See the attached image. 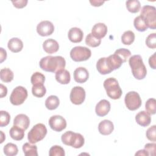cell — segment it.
Returning a JSON list of instances; mask_svg holds the SVG:
<instances>
[{"mask_svg":"<svg viewBox=\"0 0 156 156\" xmlns=\"http://www.w3.org/2000/svg\"><path fill=\"white\" fill-rule=\"evenodd\" d=\"M40 68L46 72L55 73L59 70L63 69L66 66V61L62 56L48 55L43 57L40 62Z\"/></svg>","mask_w":156,"mask_h":156,"instance_id":"1","label":"cell"},{"mask_svg":"<svg viewBox=\"0 0 156 156\" xmlns=\"http://www.w3.org/2000/svg\"><path fill=\"white\" fill-rule=\"evenodd\" d=\"M129 63L131 68L132 74L135 79L141 80L146 77L147 70L141 55H132L129 60Z\"/></svg>","mask_w":156,"mask_h":156,"instance_id":"2","label":"cell"},{"mask_svg":"<svg viewBox=\"0 0 156 156\" xmlns=\"http://www.w3.org/2000/svg\"><path fill=\"white\" fill-rule=\"evenodd\" d=\"M61 140L64 144L76 149L82 147L85 143V139L80 133L72 131H67L64 133L62 135Z\"/></svg>","mask_w":156,"mask_h":156,"instance_id":"3","label":"cell"},{"mask_svg":"<svg viewBox=\"0 0 156 156\" xmlns=\"http://www.w3.org/2000/svg\"><path fill=\"white\" fill-rule=\"evenodd\" d=\"M104 87L107 96L112 99H118L121 98L122 91L118 80L114 77H109L104 82Z\"/></svg>","mask_w":156,"mask_h":156,"instance_id":"4","label":"cell"},{"mask_svg":"<svg viewBox=\"0 0 156 156\" xmlns=\"http://www.w3.org/2000/svg\"><path fill=\"white\" fill-rule=\"evenodd\" d=\"M144 21L147 27L156 28V9L154 6L146 5L141 8L140 15Z\"/></svg>","mask_w":156,"mask_h":156,"instance_id":"5","label":"cell"},{"mask_svg":"<svg viewBox=\"0 0 156 156\" xmlns=\"http://www.w3.org/2000/svg\"><path fill=\"white\" fill-rule=\"evenodd\" d=\"M47 134L46 126L42 123H38L33 126L28 132L27 139L30 143L35 144L42 140Z\"/></svg>","mask_w":156,"mask_h":156,"instance_id":"6","label":"cell"},{"mask_svg":"<svg viewBox=\"0 0 156 156\" xmlns=\"http://www.w3.org/2000/svg\"><path fill=\"white\" fill-rule=\"evenodd\" d=\"M91 55L90 49L84 46L74 47L70 51V57L74 62H83L87 60Z\"/></svg>","mask_w":156,"mask_h":156,"instance_id":"7","label":"cell"},{"mask_svg":"<svg viewBox=\"0 0 156 156\" xmlns=\"http://www.w3.org/2000/svg\"><path fill=\"white\" fill-rule=\"evenodd\" d=\"M27 96V90L22 86H18L12 91L10 96V102L14 105H20L26 101Z\"/></svg>","mask_w":156,"mask_h":156,"instance_id":"8","label":"cell"},{"mask_svg":"<svg viewBox=\"0 0 156 156\" xmlns=\"http://www.w3.org/2000/svg\"><path fill=\"white\" fill-rule=\"evenodd\" d=\"M124 102L126 107L131 110L134 111L139 108L141 105V99L138 93L136 91L128 92L124 98Z\"/></svg>","mask_w":156,"mask_h":156,"instance_id":"9","label":"cell"},{"mask_svg":"<svg viewBox=\"0 0 156 156\" xmlns=\"http://www.w3.org/2000/svg\"><path fill=\"white\" fill-rule=\"evenodd\" d=\"M85 91L79 86L73 87L70 92L69 98L71 102L75 105L82 104L85 99Z\"/></svg>","mask_w":156,"mask_h":156,"instance_id":"10","label":"cell"},{"mask_svg":"<svg viewBox=\"0 0 156 156\" xmlns=\"http://www.w3.org/2000/svg\"><path fill=\"white\" fill-rule=\"evenodd\" d=\"M49 125L53 130L61 132L66 127V121L60 115H54L49 118Z\"/></svg>","mask_w":156,"mask_h":156,"instance_id":"11","label":"cell"},{"mask_svg":"<svg viewBox=\"0 0 156 156\" xmlns=\"http://www.w3.org/2000/svg\"><path fill=\"white\" fill-rule=\"evenodd\" d=\"M54 31V24L49 21L44 20L39 23L37 26V33L42 37L51 35Z\"/></svg>","mask_w":156,"mask_h":156,"instance_id":"12","label":"cell"},{"mask_svg":"<svg viewBox=\"0 0 156 156\" xmlns=\"http://www.w3.org/2000/svg\"><path fill=\"white\" fill-rule=\"evenodd\" d=\"M110 103L106 99L101 100L96 105L95 112L98 116L103 117L107 115L110 110Z\"/></svg>","mask_w":156,"mask_h":156,"instance_id":"13","label":"cell"},{"mask_svg":"<svg viewBox=\"0 0 156 156\" xmlns=\"http://www.w3.org/2000/svg\"><path fill=\"white\" fill-rule=\"evenodd\" d=\"M74 80L79 83H85L89 77L88 70L84 67L77 68L73 73Z\"/></svg>","mask_w":156,"mask_h":156,"instance_id":"14","label":"cell"},{"mask_svg":"<svg viewBox=\"0 0 156 156\" xmlns=\"http://www.w3.org/2000/svg\"><path fill=\"white\" fill-rule=\"evenodd\" d=\"M98 130L101 134L108 135L112 133L114 130L113 122L108 119H104L101 121L98 125Z\"/></svg>","mask_w":156,"mask_h":156,"instance_id":"15","label":"cell"},{"mask_svg":"<svg viewBox=\"0 0 156 156\" xmlns=\"http://www.w3.org/2000/svg\"><path fill=\"white\" fill-rule=\"evenodd\" d=\"M68 37L71 42L74 43H80L83 39V33L80 28L72 27L68 31Z\"/></svg>","mask_w":156,"mask_h":156,"instance_id":"16","label":"cell"},{"mask_svg":"<svg viewBox=\"0 0 156 156\" xmlns=\"http://www.w3.org/2000/svg\"><path fill=\"white\" fill-rule=\"evenodd\" d=\"M30 119L26 115L19 114L16 115L14 118L13 125L16 126L24 130L28 129Z\"/></svg>","mask_w":156,"mask_h":156,"instance_id":"17","label":"cell"},{"mask_svg":"<svg viewBox=\"0 0 156 156\" xmlns=\"http://www.w3.org/2000/svg\"><path fill=\"white\" fill-rule=\"evenodd\" d=\"M107 33V27L102 23H99L94 24L91 29V34L98 38L104 37Z\"/></svg>","mask_w":156,"mask_h":156,"instance_id":"18","label":"cell"},{"mask_svg":"<svg viewBox=\"0 0 156 156\" xmlns=\"http://www.w3.org/2000/svg\"><path fill=\"white\" fill-rule=\"evenodd\" d=\"M135 121L142 127L148 126L151 122V117L146 111H141L135 116Z\"/></svg>","mask_w":156,"mask_h":156,"instance_id":"19","label":"cell"},{"mask_svg":"<svg viewBox=\"0 0 156 156\" xmlns=\"http://www.w3.org/2000/svg\"><path fill=\"white\" fill-rule=\"evenodd\" d=\"M43 48L48 54H53L58 51L59 44L58 42L52 38L46 40L43 43Z\"/></svg>","mask_w":156,"mask_h":156,"instance_id":"20","label":"cell"},{"mask_svg":"<svg viewBox=\"0 0 156 156\" xmlns=\"http://www.w3.org/2000/svg\"><path fill=\"white\" fill-rule=\"evenodd\" d=\"M55 78L60 84L66 85L70 82L71 76L69 72L66 69H61L55 73Z\"/></svg>","mask_w":156,"mask_h":156,"instance_id":"21","label":"cell"},{"mask_svg":"<svg viewBox=\"0 0 156 156\" xmlns=\"http://www.w3.org/2000/svg\"><path fill=\"white\" fill-rule=\"evenodd\" d=\"M7 47L12 52L17 53L22 50L23 48V43L20 38L14 37L10 39L8 41Z\"/></svg>","mask_w":156,"mask_h":156,"instance_id":"22","label":"cell"},{"mask_svg":"<svg viewBox=\"0 0 156 156\" xmlns=\"http://www.w3.org/2000/svg\"><path fill=\"white\" fill-rule=\"evenodd\" d=\"M107 62L108 66L112 71L119 68L123 63L121 58L115 54L107 57Z\"/></svg>","mask_w":156,"mask_h":156,"instance_id":"23","label":"cell"},{"mask_svg":"<svg viewBox=\"0 0 156 156\" xmlns=\"http://www.w3.org/2000/svg\"><path fill=\"white\" fill-rule=\"evenodd\" d=\"M96 68L98 72L102 75L109 74L113 71L108 65L107 57H102L98 60L96 63Z\"/></svg>","mask_w":156,"mask_h":156,"instance_id":"24","label":"cell"},{"mask_svg":"<svg viewBox=\"0 0 156 156\" xmlns=\"http://www.w3.org/2000/svg\"><path fill=\"white\" fill-rule=\"evenodd\" d=\"M10 137L16 141H20L23 139L24 136V130L13 125L9 131Z\"/></svg>","mask_w":156,"mask_h":156,"instance_id":"25","label":"cell"},{"mask_svg":"<svg viewBox=\"0 0 156 156\" xmlns=\"http://www.w3.org/2000/svg\"><path fill=\"white\" fill-rule=\"evenodd\" d=\"M60 104V101L57 96L54 95L49 96L45 101V106L49 110L56 109Z\"/></svg>","mask_w":156,"mask_h":156,"instance_id":"26","label":"cell"},{"mask_svg":"<svg viewBox=\"0 0 156 156\" xmlns=\"http://www.w3.org/2000/svg\"><path fill=\"white\" fill-rule=\"evenodd\" d=\"M23 151L26 156H37V147L36 145L26 143L23 146Z\"/></svg>","mask_w":156,"mask_h":156,"instance_id":"27","label":"cell"},{"mask_svg":"<svg viewBox=\"0 0 156 156\" xmlns=\"http://www.w3.org/2000/svg\"><path fill=\"white\" fill-rule=\"evenodd\" d=\"M13 73L9 68H3L0 71V77L2 82L9 83L13 79Z\"/></svg>","mask_w":156,"mask_h":156,"instance_id":"28","label":"cell"},{"mask_svg":"<svg viewBox=\"0 0 156 156\" xmlns=\"http://www.w3.org/2000/svg\"><path fill=\"white\" fill-rule=\"evenodd\" d=\"M127 9L131 13H137L141 9V4L138 0H129L126 2Z\"/></svg>","mask_w":156,"mask_h":156,"instance_id":"29","label":"cell"},{"mask_svg":"<svg viewBox=\"0 0 156 156\" xmlns=\"http://www.w3.org/2000/svg\"><path fill=\"white\" fill-rule=\"evenodd\" d=\"M135 34L132 30H127L121 36V41L125 45L131 44L135 40Z\"/></svg>","mask_w":156,"mask_h":156,"instance_id":"30","label":"cell"},{"mask_svg":"<svg viewBox=\"0 0 156 156\" xmlns=\"http://www.w3.org/2000/svg\"><path fill=\"white\" fill-rule=\"evenodd\" d=\"M32 94L37 98H42L45 95L46 89L43 84L34 85L32 88Z\"/></svg>","mask_w":156,"mask_h":156,"instance_id":"31","label":"cell"},{"mask_svg":"<svg viewBox=\"0 0 156 156\" xmlns=\"http://www.w3.org/2000/svg\"><path fill=\"white\" fill-rule=\"evenodd\" d=\"M4 153L7 156H14L18 152L17 146L13 143H9L5 144L3 149Z\"/></svg>","mask_w":156,"mask_h":156,"instance_id":"32","label":"cell"},{"mask_svg":"<svg viewBox=\"0 0 156 156\" xmlns=\"http://www.w3.org/2000/svg\"><path fill=\"white\" fill-rule=\"evenodd\" d=\"M101 43V39L95 37L91 33L88 34L85 38V43L88 46L93 48L98 47Z\"/></svg>","mask_w":156,"mask_h":156,"instance_id":"33","label":"cell"},{"mask_svg":"<svg viewBox=\"0 0 156 156\" xmlns=\"http://www.w3.org/2000/svg\"><path fill=\"white\" fill-rule=\"evenodd\" d=\"M133 25L135 29L140 32H144L148 28L144 21L140 16H138L134 19Z\"/></svg>","mask_w":156,"mask_h":156,"instance_id":"34","label":"cell"},{"mask_svg":"<svg viewBox=\"0 0 156 156\" xmlns=\"http://www.w3.org/2000/svg\"><path fill=\"white\" fill-rule=\"evenodd\" d=\"M45 81V76L44 74L40 72L34 73L30 78V82L32 85L44 84Z\"/></svg>","mask_w":156,"mask_h":156,"instance_id":"35","label":"cell"},{"mask_svg":"<svg viewBox=\"0 0 156 156\" xmlns=\"http://www.w3.org/2000/svg\"><path fill=\"white\" fill-rule=\"evenodd\" d=\"M145 108L149 115H154L156 112V101L154 98L149 99L145 104Z\"/></svg>","mask_w":156,"mask_h":156,"instance_id":"36","label":"cell"},{"mask_svg":"<svg viewBox=\"0 0 156 156\" xmlns=\"http://www.w3.org/2000/svg\"><path fill=\"white\" fill-rule=\"evenodd\" d=\"M114 54L118 55L121 58L123 63L126 62L127 60L129 58V57L131 55L130 51L129 49H126V48L118 49L115 51Z\"/></svg>","mask_w":156,"mask_h":156,"instance_id":"37","label":"cell"},{"mask_svg":"<svg viewBox=\"0 0 156 156\" xmlns=\"http://www.w3.org/2000/svg\"><path fill=\"white\" fill-rule=\"evenodd\" d=\"M49 155V156H65V153L63 148L60 146L55 145L50 148Z\"/></svg>","mask_w":156,"mask_h":156,"instance_id":"38","label":"cell"},{"mask_svg":"<svg viewBox=\"0 0 156 156\" xmlns=\"http://www.w3.org/2000/svg\"><path fill=\"white\" fill-rule=\"evenodd\" d=\"M10 120V114L4 110L0 112V126L1 127L7 126L9 124Z\"/></svg>","mask_w":156,"mask_h":156,"instance_id":"39","label":"cell"},{"mask_svg":"<svg viewBox=\"0 0 156 156\" xmlns=\"http://www.w3.org/2000/svg\"><path fill=\"white\" fill-rule=\"evenodd\" d=\"M146 44L148 48L155 49L156 48V34L152 33L149 34L146 39Z\"/></svg>","mask_w":156,"mask_h":156,"instance_id":"40","label":"cell"},{"mask_svg":"<svg viewBox=\"0 0 156 156\" xmlns=\"http://www.w3.org/2000/svg\"><path fill=\"white\" fill-rule=\"evenodd\" d=\"M146 135L149 140L155 142L156 141V126L154 125L150 127L147 130Z\"/></svg>","mask_w":156,"mask_h":156,"instance_id":"41","label":"cell"},{"mask_svg":"<svg viewBox=\"0 0 156 156\" xmlns=\"http://www.w3.org/2000/svg\"><path fill=\"white\" fill-rule=\"evenodd\" d=\"M155 148H156L155 143H147L144 146V150L147 152L149 155H155Z\"/></svg>","mask_w":156,"mask_h":156,"instance_id":"42","label":"cell"},{"mask_svg":"<svg viewBox=\"0 0 156 156\" xmlns=\"http://www.w3.org/2000/svg\"><path fill=\"white\" fill-rule=\"evenodd\" d=\"M12 4H13V6L18 9H21L26 6L28 1L27 0H20V1H12Z\"/></svg>","mask_w":156,"mask_h":156,"instance_id":"43","label":"cell"},{"mask_svg":"<svg viewBox=\"0 0 156 156\" xmlns=\"http://www.w3.org/2000/svg\"><path fill=\"white\" fill-rule=\"evenodd\" d=\"M155 55H156V52H154L153 54V55H152L149 58V66L153 69H156V65H156V58H155Z\"/></svg>","mask_w":156,"mask_h":156,"instance_id":"44","label":"cell"},{"mask_svg":"<svg viewBox=\"0 0 156 156\" xmlns=\"http://www.w3.org/2000/svg\"><path fill=\"white\" fill-rule=\"evenodd\" d=\"M7 58V52L4 48H0V63H2Z\"/></svg>","mask_w":156,"mask_h":156,"instance_id":"45","label":"cell"},{"mask_svg":"<svg viewBox=\"0 0 156 156\" xmlns=\"http://www.w3.org/2000/svg\"><path fill=\"white\" fill-rule=\"evenodd\" d=\"M0 90H1V93H0L1 98H2L6 96V95L7 94V88L5 86H4L2 83L0 84Z\"/></svg>","mask_w":156,"mask_h":156,"instance_id":"46","label":"cell"},{"mask_svg":"<svg viewBox=\"0 0 156 156\" xmlns=\"http://www.w3.org/2000/svg\"><path fill=\"white\" fill-rule=\"evenodd\" d=\"M90 2L91 4V5H93V6L99 7L104 3V1H90Z\"/></svg>","mask_w":156,"mask_h":156,"instance_id":"47","label":"cell"},{"mask_svg":"<svg viewBox=\"0 0 156 156\" xmlns=\"http://www.w3.org/2000/svg\"><path fill=\"white\" fill-rule=\"evenodd\" d=\"M135 155H149L147 152L144 150V149H141V150H139L136 154Z\"/></svg>","mask_w":156,"mask_h":156,"instance_id":"48","label":"cell"},{"mask_svg":"<svg viewBox=\"0 0 156 156\" xmlns=\"http://www.w3.org/2000/svg\"><path fill=\"white\" fill-rule=\"evenodd\" d=\"M0 132H1V136H2V138H1V143H3L4 140H5V135H4V133H3L2 131H0Z\"/></svg>","mask_w":156,"mask_h":156,"instance_id":"49","label":"cell"}]
</instances>
